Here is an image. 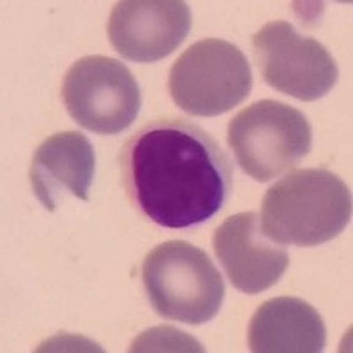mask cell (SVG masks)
Masks as SVG:
<instances>
[{"label": "cell", "mask_w": 353, "mask_h": 353, "mask_svg": "<svg viewBox=\"0 0 353 353\" xmlns=\"http://www.w3.org/2000/svg\"><path fill=\"white\" fill-rule=\"evenodd\" d=\"M131 205L163 228H194L228 201L233 166L209 132L181 117L141 125L119 156Z\"/></svg>", "instance_id": "6da1fadb"}, {"label": "cell", "mask_w": 353, "mask_h": 353, "mask_svg": "<svg viewBox=\"0 0 353 353\" xmlns=\"http://www.w3.org/2000/svg\"><path fill=\"white\" fill-rule=\"evenodd\" d=\"M352 193L323 168L288 173L265 193L261 226L272 241L313 248L336 239L352 219Z\"/></svg>", "instance_id": "7a4b0ae2"}, {"label": "cell", "mask_w": 353, "mask_h": 353, "mask_svg": "<svg viewBox=\"0 0 353 353\" xmlns=\"http://www.w3.org/2000/svg\"><path fill=\"white\" fill-rule=\"evenodd\" d=\"M150 305L159 316L201 325L219 313L225 281L209 254L184 241L154 248L141 269Z\"/></svg>", "instance_id": "3957f363"}, {"label": "cell", "mask_w": 353, "mask_h": 353, "mask_svg": "<svg viewBox=\"0 0 353 353\" xmlns=\"http://www.w3.org/2000/svg\"><path fill=\"white\" fill-rule=\"evenodd\" d=\"M228 145L245 175L269 182L295 168L311 152L313 129L301 110L261 99L230 121Z\"/></svg>", "instance_id": "277c9868"}, {"label": "cell", "mask_w": 353, "mask_h": 353, "mask_svg": "<svg viewBox=\"0 0 353 353\" xmlns=\"http://www.w3.org/2000/svg\"><path fill=\"white\" fill-rule=\"evenodd\" d=\"M253 88L248 57L225 39L191 44L170 69L173 103L194 117H217L239 106Z\"/></svg>", "instance_id": "5b68a950"}, {"label": "cell", "mask_w": 353, "mask_h": 353, "mask_svg": "<svg viewBox=\"0 0 353 353\" xmlns=\"http://www.w3.org/2000/svg\"><path fill=\"white\" fill-rule=\"evenodd\" d=\"M62 101L81 128L97 134H119L137 121L141 92L137 78L122 62L88 55L65 72Z\"/></svg>", "instance_id": "8992f818"}, {"label": "cell", "mask_w": 353, "mask_h": 353, "mask_svg": "<svg viewBox=\"0 0 353 353\" xmlns=\"http://www.w3.org/2000/svg\"><path fill=\"white\" fill-rule=\"evenodd\" d=\"M253 53L265 83L299 101L321 99L339 78L329 50L301 36L290 21L263 25L253 36Z\"/></svg>", "instance_id": "52a82bcc"}, {"label": "cell", "mask_w": 353, "mask_h": 353, "mask_svg": "<svg viewBox=\"0 0 353 353\" xmlns=\"http://www.w3.org/2000/svg\"><path fill=\"white\" fill-rule=\"evenodd\" d=\"M191 30V9L181 0L117 2L108 37L121 57L132 62H157L173 53Z\"/></svg>", "instance_id": "ba28073f"}, {"label": "cell", "mask_w": 353, "mask_h": 353, "mask_svg": "<svg viewBox=\"0 0 353 353\" xmlns=\"http://www.w3.org/2000/svg\"><path fill=\"white\" fill-rule=\"evenodd\" d=\"M214 253L230 283L239 292L256 295L279 283L290 256L265 233L256 212H241L223 221L214 232Z\"/></svg>", "instance_id": "9c48e42d"}, {"label": "cell", "mask_w": 353, "mask_h": 353, "mask_svg": "<svg viewBox=\"0 0 353 353\" xmlns=\"http://www.w3.org/2000/svg\"><path fill=\"white\" fill-rule=\"evenodd\" d=\"M96 173L92 143L78 131L57 132L37 147L30 163V184L44 209L55 212L65 196L88 201Z\"/></svg>", "instance_id": "30bf717a"}, {"label": "cell", "mask_w": 353, "mask_h": 353, "mask_svg": "<svg viewBox=\"0 0 353 353\" xmlns=\"http://www.w3.org/2000/svg\"><path fill=\"white\" fill-rule=\"evenodd\" d=\"M254 353H318L327 345L320 313L297 297H276L254 311L248 330Z\"/></svg>", "instance_id": "8fae6325"}, {"label": "cell", "mask_w": 353, "mask_h": 353, "mask_svg": "<svg viewBox=\"0 0 353 353\" xmlns=\"http://www.w3.org/2000/svg\"><path fill=\"white\" fill-rule=\"evenodd\" d=\"M185 350V352H201L200 343L194 341L193 337L185 336L181 330L172 327H159V329L147 330L141 334L137 341L132 343L131 352H161L163 350Z\"/></svg>", "instance_id": "7c38bea8"}]
</instances>
